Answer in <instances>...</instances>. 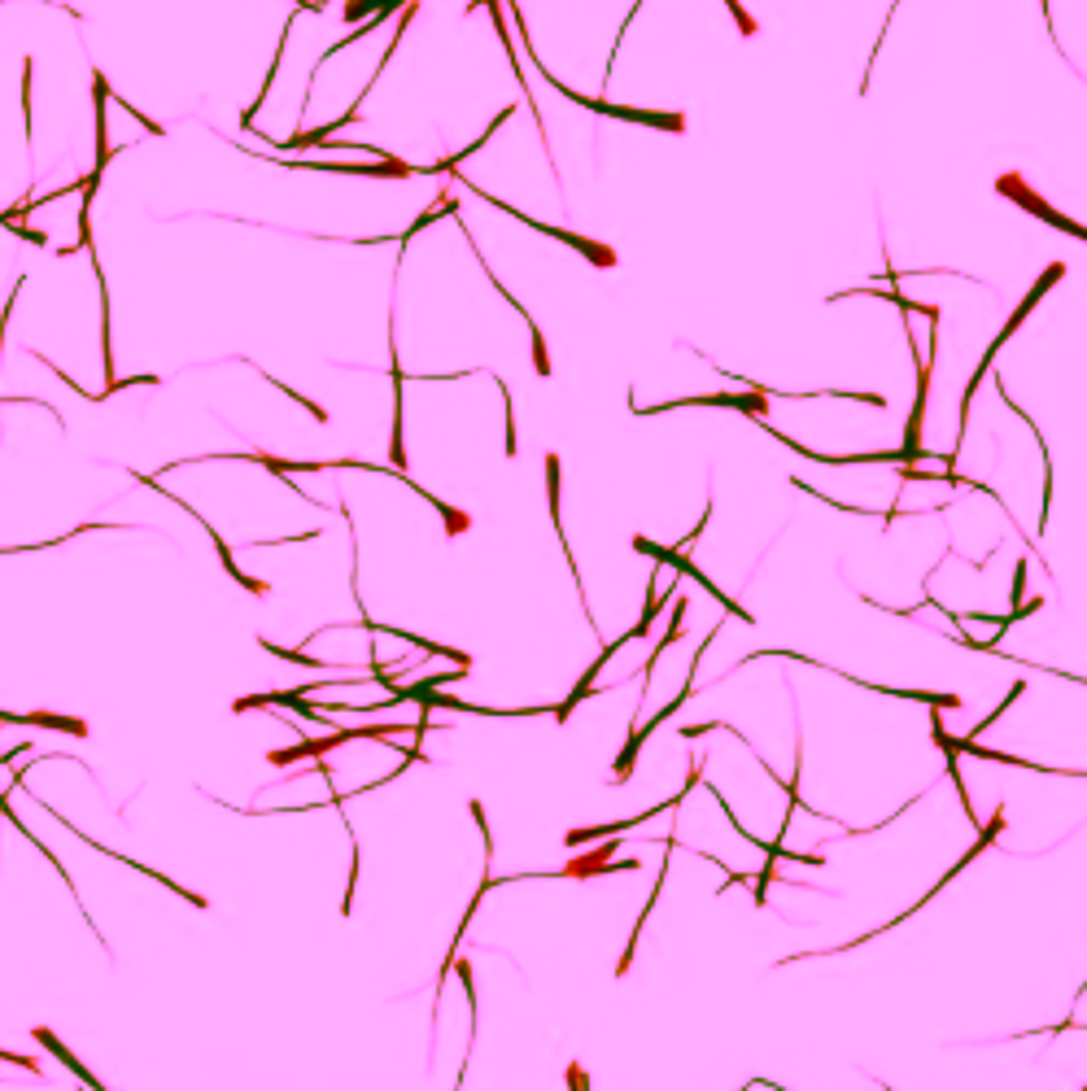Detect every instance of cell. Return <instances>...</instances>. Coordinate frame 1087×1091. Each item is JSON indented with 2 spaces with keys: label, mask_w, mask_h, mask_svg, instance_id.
Returning a JSON list of instances; mask_svg holds the SVG:
<instances>
[{
  "label": "cell",
  "mask_w": 1087,
  "mask_h": 1091,
  "mask_svg": "<svg viewBox=\"0 0 1087 1091\" xmlns=\"http://www.w3.org/2000/svg\"><path fill=\"white\" fill-rule=\"evenodd\" d=\"M546 79H551V88L559 92V97L577 101V105H585V110H594V114H603V118H625V123L664 127V131H682V127H686V118H682V114H664V110H629V105H612V101H603V97H581V92L564 88V83H559L555 75H546Z\"/></svg>",
  "instance_id": "obj_1"
},
{
  "label": "cell",
  "mask_w": 1087,
  "mask_h": 1091,
  "mask_svg": "<svg viewBox=\"0 0 1087 1091\" xmlns=\"http://www.w3.org/2000/svg\"><path fill=\"white\" fill-rule=\"evenodd\" d=\"M996 193H1000V197H1009V201H1018V206H1022L1026 214H1035V219H1044L1048 227H1061V232H1066V236H1079V241H1087V227H1083V223H1074V219H1066V214H1061V210H1053V206H1048V201L1039 197V193H1031V188H1026V179H1022L1018 171H1013V175H1000V179H996Z\"/></svg>",
  "instance_id": "obj_2"
},
{
  "label": "cell",
  "mask_w": 1087,
  "mask_h": 1091,
  "mask_svg": "<svg viewBox=\"0 0 1087 1091\" xmlns=\"http://www.w3.org/2000/svg\"><path fill=\"white\" fill-rule=\"evenodd\" d=\"M633 550H642V555H651L655 563H668V568H677V572H682V577H690V581H699V585H703V590H708V594L716 598V603H721V607H725V616H738V620H751V611H743V603H738V598H730V594H725V590H721V585H716L712 577H703V572H699V568H695V563H690V559L682 555V550H664V546H655V542H647V537H633Z\"/></svg>",
  "instance_id": "obj_3"
},
{
  "label": "cell",
  "mask_w": 1087,
  "mask_h": 1091,
  "mask_svg": "<svg viewBox=\"0 0 1087 1091\" xmlns=\"http://www.w3.org/2000/svg\"><path fill=\"white\" fill-rule=\"evenodd\" d=\"M481 201L485 206H498V210H507L511 219H520L524 227H533V232H546V236H559V241L564 245H572L577 249V254H585L594 262V267H616V249L612 245H599V241H585V236H577V232H568V227H551V223H537V219H529V214L524 210H516V206H507V201H498L494 193H481Z\"/></svg>",
  "instance_id": "obj_4"
},
{
  "label": "cell",
  "mask_w": 1087,
  "mask_h": 1091,
  "mask_svg": "<svg viewBox=\"0 0 1087 1091\" xmlns=\"http://www.w3.org/2000/svg\"><path fill=\"white\" fill-rule=\"evenodd\" d=\"M695 673H699V655H695V668H690V681H686V690H682V694H677V699H673V703H668V707H664V712H660V716H651V721H647V725H642V729H638V734H629V742H625V751H620V755H616V782H625V777L633 773V764H638V751H642V742H647V738L655 734V729H660V725L668 721V716H673V712H677V707H682V703L690 699V690H695Z\"/></svg>",
  "instance_id": "obj_5"
},
{
  "label": "cell",
  "mask_w": 1087,
  "mask_h": 1091,
  "mask_svg": "<svg viewBox=\"0 0 1087 1091\" xmlns=\"http://www.w3.org/2000/svg\"><path fill=\"white\" fill-rule=\"evenodd\" d=\"M677 406H734V411H747V415L764 419V411H769V393H764V389H747V393H708V398H677V402H664V406H647V415L677 411Z\"/></svg>",
  "instance_id": "obj_6"
},
{
  "label": "cell",
  "mask_w": 1087,
  "mask_h": 1091,
  "mask_svg": "<svg viewBox=\"0 0 1087 1091\" xmlns=\"http://www.w3.org/2000/svg\"><path fill=\"white\" fill-rule=\"evenodd\" d=\"M1061 275H1066V262H1053V267H1048L1044 275H1039V280L1031 284V293H1026V297H1022V306H1018V310H1013V315L1005 319V328H1000V337H996V341H991V350H996V354H1000V345H1005V341L1013 337V332H1018V328H1022V319H1026V315H1031V310L1039 306V297H1044L1048 289H1053V284L1061 280Z\"/></svg>",
  "instance_id": "obj_7"
},
{
  "label": "cell",
  "mask_w": 1087,
  "mask_h": 1091,
  "mask_svg": "<svg viewBox=\"0 0 1087 1091\" xmlns=\"http://www.w3.org/2000/svg\"><path fill=\"white\" fill-rule=\"evenodd\" d=\"M620 646H629V633H625V638H620V642H607V646H603V655H599V659H594V664H590V668H585V673H581V681H577V686H572V694H568V699H564V703H559V707H551V712H555V721H559V725H564V721H568V716H572V712H577V707L585 703V694H590V690H594V681H599V668H603V664H607V659H612V655L620 651Z\"/></svg>",
  "instance_id": "obj_8"
},
{
  "label": "cell",
  "mask_w": 1087,
  "mask_h": 1091,
  "mask_svg": "<svg viewBox=\"0 0 1087 1091\" xmlns=\"http://www.w3.org/2000/svg\"><path fill=\"white\" fill-rule=\"evenodd\" d=\"M92 97H97V166H92L88 184L97 188V184H101V175H105V162L114 158L110 140H105V101H110V83H105L101 70H92Z\"/></svg>",
  "instance_id": "obj_9"
},
{
  "label": "cell",
  "mask_w": 1087,
  "mask_h": 1091,
  "mask_svg": "<svg viewBox=\"0 0 1087 1091\" xmlns=\"http://www.w3.org/2000/svg\"><path fill=\"white\" fill-rule=\"evenodd\" d=\"M0 725H44V729H66V734H88L83 721H75V716H53V712H31V716L0 712Z\"/></svg>",
  "instance_id": "obj_10"
},
{
  "label": "cell",
  "mask_w": 1087,
  "mask_h": 1091,
  "mask_svg": "<svg viewBox=\"0 0 1087 1091\" xmlns=\"http://www.w3.org/2000/svg\"><path fill=\"white\" fill-rule=\"evenodd\" d=\"M206 529H210V524H206ZM210 542H214V550H219V559H223V568H228V577H232L236 585H245V590H254V594H267V585H262V581H254V577H245V568H241V563H236V559H232V546H228V542H223V537H219V533H214V529H210Z\"/></svg>",
  "instance_id": "obj_11"
},
{
  "label": "cell",
  "mask_w": 1087,
  "mask_h": 1091,
  "mask_svg": "<svg viewBox=\"0 0 1087 1091\" xmlns=\"http://www.w3.org/2000/svg\"><path fill=\"white\" fill-rule=\"evenodd\" d=\"M1022 690H1026V681H1013V690L1005 694V703H1000V707H996V712H991V716H983V721H978V725L970 729V742H978V734H983V729H987V725H996V721H1000V716H1005V712H1009V707H1013V699H1018V694H1022Z\"/></svg>",
  "instance_id": "obj_12"
},
{
  "label": "cell",
  "mask_w": 1087,
  "mask_h": 1091,
  "mask_svg": "<svg viewBox=\"0 0 1087 1091\" xmlns=\"http://www.w3.org/2000/svg\"><path fill=\"white\" fill-rule=\"evenodd\" d=\"M258 646H267L271 655H280V659H293V664H306V668H324L315 655H302V651H289V646H276V642H267V638H258Z\"/></svg>",
  "instance_id": "obj_13"
},
{
  "label": "cell",
  "mask_w": 1087,
  "mask_h": 1091,
  "mask_svg": "<svg viewBox=\"0 0 1087 1091\" xmlns=\"http://www.w3.org/2000/svg\"><path fill=\"white\" fill-rule=\"evenodd\" d=\"M22 118H27V140L35 136V123H31V62L22 66Z\"/></svg>",
  "instance_id": "obj_14"
},
{
  "label": "cell",
  "mask_w": 1087,
  "mask_h": 1091,
  "mask_svg": "<svg viewBox=\"0 0 1087 1091\" xmlns=\"http://www.w3.org/2000/svg\"><path fill=\"white\" fill-rule=\"evenodd\" d=\"M498 389H503V402H507V454H516L520 450V441H516V411H511V393H507L503 380H498Z\"/></svg>",
  "instance_id": "obj_15"
},
{
  "label": "cell",
  "mask_w": 1087,
  "mask_h": 1091,
  "mask_svg": "<svg viewBox=\"0 0 1087 1091\" xmlns=\"http://www.w3.org/2000/svg\"><path fill=\"white\" fill-rule=\"evenodd\" d=\"M276 385H280V380H276ZM280 393H289V398H293V402H302V406H306V411H310V415H315V419H319V424H324V419H328V411H324V406H319V402H310V398H302V393H297V389H289V385H280Z\"/></svg>",
  "instance_id": "obj_16"
}]
</instances>
